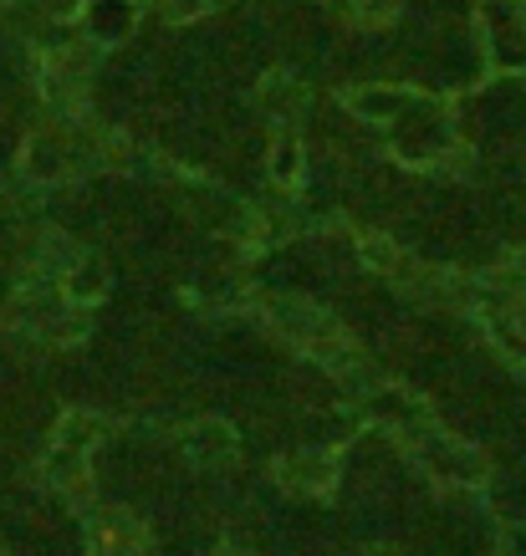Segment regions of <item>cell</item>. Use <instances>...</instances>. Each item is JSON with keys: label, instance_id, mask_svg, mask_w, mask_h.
I'll use <instances>...</instances> for the list:
<instances>
[{"label": "cell", "instance_id": "obj_1", "mask_svg": "<svg viewBox=\"0 0 526 556\" xmlns=\"http://www.w3.org/2000/svg\"><path fill=\"white\" fill-rule=\"evenodd\" d=\"M272 321L287 332V338L306 342V348H317L323 338H333L327 317L317 312V306H306V302H272Z\"/></svg>", "mask_w": 526, "mask_h": 556}, {"label": "cell", "instance_id": "obj_4", "mask_svg": "<svg viewBox=\"0 0 526 556\" xmlns=\"http://www.w3.org/2000/svg\"><path fill=\"white\" fill-rule=\"evenodd\" d=\"M83 465H87L83 450H67V444H57V455L47 459V480L67 495L72 506H83V501H87V470H83Z\"/></svg>", "mask_w": 526, "mask_h": 556}, {"label": "cell", "instance_id": "obj_8", "mask_svg": "<svg viewBox=\"0 0 526 556\" xmlns=\"http://www.w3.org/2000/svg\"><path fill=\"white\" fill-rule=\"evenodd\" d=\"M138 541H143L138 521H128V516H118V510L102 516V552H134Z\"/></svg>", "mask_w": 526, "mask_h": 556}, {"label": "cell", "instance_id": "obj_12", "mask_svg": "<svg viewBox=\"0 0 526 556\" xmlns=\"http://www.w3.org/2000/svg\"><path fill=\"white\" fill-rule=\"evenodd\" d=\"M358 255H363L374 270H399V251H393L389 240H378V236L363 240V245H358Z\"/></svg>", "mask_w": 526, "mask_h": 556}, {"label": "cell", "instance_id": "obj_14", "mask_svg": "<svg viewBox=\"0 0 526 556\" xmlns=\"http://www.w3.org/2000/svg\"><path fill=\"white\" fill-rule=\"evenodd\" d=\"M358 11H363V16H368V21H384V16H389V11H393V0H363Z\"/></svg>", "mask_w": 526, "mask_h": 556}, {"label": "cell", "instance_id": "obj_7", "mask_svg": "<svg viewBox=\"0 0 526 556\" xmlns=\"http://www.w3.org/2000/svg\"><path fill=\"white\" fill-rule=\"evenodd\" d=\"M102 291H108V276H102V266H87V261H77V266L67 270V302L87 306V302H98Z\"/></svg>", "mask_w": 526, "mask_h": 556}, {"label": "cell", "instance_id": "obj_13", "mask_svg": "<svg viewBox=\"0 0 526 556\" xmlns=\"http://www.w3.org/2000/svg\"><path fill=\"white\" fill-rule=\"evenodd\" d=\"M164 11H170L174 21H195L204 11V0H164Z\"/></svg>", "mask_w": 526, "mask_h": 556}, {"label": "cell", "instance_id": "obj_17", "mask_svg": "<svg viewBox=\"0 0 526 556\" xmlns=\"http://www.w3.org/2000/svg\"><path fill=\"white\" fill-rule=\"evenodd\" d=\"M221 556H240V552H221Z\"/></svg>", "mask_w": 526, "mask_h": 556}, {"label": "cell", "instance_id": "obj_16", "mask_svg": "<svg viewBox=\"0 0 526 556\" xmlns=\"http://www.w3.org/2000/svg\"><path fill=\"white\" fill-rule=\"evenodd\" d=\"M363 556H393V552H363Z\"/></svg>", "mask_w": 526, "mask_h": 556}, {"label": "cell", "instance_id": "obj_18", "mask_svg": "<svg viewBox=\"0 0 526 556\" xmlns=\"http://www.w3.org/2000/svg\"><path fill=\"white\" fill-rule=\"evenodd\" d=\"M0 556H5V546H0Z\"/></svg>", "mask_w": 526, "mask_h": 556}, {"label": "cell", "instance_id": "obj_9", "mask_svg": "<svg viewBox=\"0 0 526 556\" xmlns=\"http://www.w3.org/2000/svg\"><path fill=\"white\" fill-rule=\"evenodd\" d=\"M92 439H98V419H92V414H67V419H62L57 444H67V450H87Z\"/></svg>", "mask_w": 526, "mask_h": 556}, {"label": "cell", "instance_id": "obj_5", "mask_svg": "<svg viewBox=\"0 0 526 556\" xmlns=\"http://www.w3.org/2000/svg\"><path fill=\"white\" fill-rule=\"evenodd\" d=\"M425 465L435 475H444V480H480V459L471 455V450L450 444V439H429V444H425Z\"/></svg>", "mask_w": 526, "mask_h": 556}, {"label": "cell", "instance_id": "obj_2", "mask_svg": "<svg viewBox=\"0 0 526 556\" xmlns=\"http://www.w3.org/2000/svg\"><path fill=\"white\" fill-rule=\"evenodd\" d=\"M281 480L291 490H327L338 480V459L327 455V450H302V455H291L281 465Z\"/></svg>", "mask_w": 526, "mask_h": 556}, {"label": "cell", "instance_id": "obj_11", "mask_svg": "<svg viewBox=\"0 0 526 556\" xmlns=\"http://www.w3.org/2000/svg\"><path fill=\"white\" fill-rule=\"evenodd\" d=\"M41 261H51V270H72L83 255H77V245H72L67 236H47V245H41Z\"/></svg>", "mask_w": 526, "mask_h": 556}, {"label": "cell", "instance_id": "obj_15", "mask_svg": "<svg viewBox=\"0 0 526 556\" xmlns=\"http://www.w3.org/2000/svg\"><path fill=\"white\" fill-rule=\"evenodd\" d=\"M506 546L511 556H526V531H506Z\"/></svg>", "mask_w": 526, "mask_h": 556}, {"label": "cell", "instance_id": "obj_3", "mask_svg": "<svg viewBox=\"0 0 526 556\" xmlns=\"http://www.w3.org/2000/svg\"><path fill=\"white\" fill-rule=\"evenodd\" d=\"M185 455L195 465H225V459L236 455V434L225 424H195L185 434Z\"/></svg>", "mask_w": 526, "mask_h": 556}, {"label": "cell", "instance_id": "obj_10", "mask_svg": "<svg viewBox=\"0 0 526 556\" xmlns=\"http://www.w3.org/2000/svg\"><path fill=\"white\" fill-rule=\"evenodd\" d=\"M272 174H276V185H291V179L302 174V149H297V138H281V143H276Z\"/></svg>", "mask_w": 526, "mask_h": 556}, {"label": "cell", "instance_id": "obj_6", "mask_svg": "<svg viewBox=\"0 0 526 556\" xmlns=\"http://www.w3.org/2000/svg\"><path fill=\"white\" fill-rule=\"evenodd\" d=\"M26 174L32 179H62L67 174V153H62V143H51V138H36L32 149H26Z\"/></svg>", "mask_w": 526, "mask_h": 556}]
</instances>
